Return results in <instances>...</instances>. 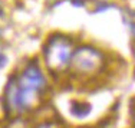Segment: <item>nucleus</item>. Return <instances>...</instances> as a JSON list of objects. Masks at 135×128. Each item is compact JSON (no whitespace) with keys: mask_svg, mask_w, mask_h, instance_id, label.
<instances>
[{"mask_svg":"<svg viewBox=\"0 0 135 128\" xmlns=\"http://www.w3.org/2000/svg\"><path fill=\"white\" fill-rule=\"evenodd\" d=\"M46 97L17 85L13 73L9 76L2 94V110L6 118L19 120L37 111Z\"/></svg>","mask_w":135,"mask_h":128,"instance_id":"nucleus-1","label":"nucleus"},{"mask_svg":"<svg viewBox=\"0 0 135 128\" xmlns=\"http://www.w3.org/2000/svg\"><path fill=\"white\" fill-rule=\"evenodd\" d=\"M107 69V58L101 49L91 45L75 48L68 76L76 82L96 81Z\"/></svg>","mask_w":135,"mask_h":128,"instance_id":"nucleus-2","label":"nucleus"},{"mask_svg":"<svg viewBox=\"0 0 135 128\" xmlns=\"http://www.w3.org/2000/svg\"><path fill=\"white\" fill-rule=\"evenodd\" d=\"M73 50V40L66 35L56 33L47 37L43 46V63L52 78L57 79L68 76Z\"/></svg>","mask_w":135,"mask_h":128,"instance_id":"nucleus-3","label":"nucleus"},{"mask_svg":"<svg viewBox=\"0 0 135 128\" xmlns=\"http://www.w3.org/2000/svg\"><path fill=\"white\" fill-rule=\"evenodd\" d=\"M16 82L19 86L29 91H33L36 94H40L46 97L50 88V82L47 78L45 69L40 66L39 60L32 59L26 62V65L20 69V71L13 73Z\"/></svg>","mask_w":135,"mask_h":128,"instance_id":"nucleus-4","label":"nucleus"},{"mask_svg":"<svg viewBox=\"0 0 135 128\" xmlns=\"http://www.w3.org/2000/svg\"><path fill=\"white\" fill-rule=\"evenodd\" d=\"M69 114L76 120H85L92 114V105L86 101L75 99L69 105Z\"/></svg>","mask_w":135,"mask_h":128,"instance_id":"nucleus-5","label":"nucleus"},{"mask_svg":"<svg viewBox=\"0 0 135 128\" xmlns=\"http://www.w3.org/2000/svg\"><path fill=\"white\" fill-rule=\"evenodd\" d=\"M30 128H60V125L53 120H42V121H36Z\"/></svg>","mask_w":135,"mask_h":128,"instance_id":"nucleus-6","label":"nucleus"},{"mask_svg":"<svg viewBox=\"0 0 135 128\" xmlns=\"http://www.w3.org/2000/svg\"><path fill=\"white\" fill-rule=\"evenodd\" d=\"M129 120H131V128H135V99L132 101V104H131Z\"/></svg>","mask_w":135,"mask_h":128,"instance_id":"nucleus-7","label":"nucleus"},{"mask_svg":"<svg viewBox=\"0 0 135 128\" xmlns=\"http://www.w3.org/2000/svg\"><path fill=\"white\" fill-rule=\"evenodd\" d=\"M6 63H7V59H6V56L0 53V69H2V68H4V66H6Z\"/></svg>","mask_w":135,"mask_h":128,"instance_id":"nucleus-8","label":"nucleus"}]
</instances>
